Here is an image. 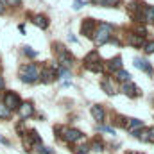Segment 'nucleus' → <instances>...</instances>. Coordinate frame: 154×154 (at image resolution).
I'll return each mask as SVG.
<instances>
[{
    "instance_id": "nucleus-1",
    "label": "nucleus",
    "mask_w": 154,
    "mask_h": 154,
    "mask_svg": "<svg viewBox=\"0 0 154 154\" xmlns=\"http://www.w3.org/2000/svg\"><path fill=\"white\" fill-rule=\"evenodd\" d=\"M111 34H113V27L109 23H99L97 29H95V34H93V41L97 45H104L111 38Z\"/></svg>"
},
{
    "instance_id": "nucleus-2",
    "label": "nucleus",
    "mask_w": 154,
    "mask_h": 154,
    "mask_svg": "<svg viewBox=\"0 0 154 154\" xmlns=\"http://www.w3.org/2000/svg\"><path fill=\"white\" fill-rule=\"evenodd\" d=\"M20 77L23 82H34L39 77V70L36 65H23L20 68Z\"/></svg>"
},
{
    "instance_id": "nucleus-3",
    "label": "nucleus",
    "mask_w": 154,
    "mask_h": 154,
    "mask_svg": "<svg viewBox=\"0 0 154 154\" xmlns=\"http://www.w3.org/2000/svg\"><path fill=\"white\" fill-rule=\"evenodd\" d=\"M4 106H5L9 111H11V109H18V108L22 106V100H20V97H18L16 93L9 91V93L4 95Z\"/></svg>"
},
{
    "instance_id": "nucleus-4",
    "label": "nucleus",
    "mask_w": 154,
    "mask_h": 154,
    "mask_svg": "<svg viewBox=\"0 0 154 154\" xmlns=\"http://www.w3.org/2000/svg\"><path fill=\"white\" fill-rule=\"evenodd\" d=\"M95 29H97V23H95V20H91V18H86V20L82 22V25H81V32H82L86 38H93Z\"/></svg>"
},
{
    "instance_id": "nucleus-5",
    "label": "nucleus",
    "mask_w": 154,
    "mask_h": 154,
    "mask_svg": "<svg viewBox=\"0 0 154 154\" xmlns=\"http://www.w3.org/2000/svg\"><path fill=\"white\" fill-rule=\"evenodd\" d=\"M54 48H57V52H59V63L63 65V68H68L72 65V61H74V57L70 56V52H66L61 45H54Z\"/></svg>"
},
{
    "instance_id": "nucleus-6",
    "label": "nucleus",
    "mask_w": 154,
    "mask_h": 154,
    "mask_svg": "<svg viewBox=\"0 0 154 154\" xmlns=\"http://www.w3.org/2000/svg\"><path fill=\"white\" fill-rule=\"evenodd\" d=\"M59 131H63V140L65 142H77V140H81L82 138V133L81 131H77V129H59Z\"/></svg>"
},
{
    "instance_id": "nucleus-7",
    "label": "nucleus",
    "mask_w": 154,
    "mask_h": 154,
    "mask_svg": "<svg viewBox=\"0 0 154 154\" xmlns=\"http://www.w3.org/2000/svg\"><path fill=\"white\" fill-rule=\"evenodd\" d=\"M122 91H124L125 95H129V97H136V95H140L138 88H136L133 82H124V86H122Z\"/></svg>"
},
{
    "instance_id": "nucleus-8",
    "label": "nucleus",
    "mask_w": 154,
    "mask_h": 154,
    "mask_svg": "<svg viewBox=\"0 0 154 154\" xmlns=\"http://www.w3.org/2000/svg\"><path fill=\"white\" fill-rule=\"evenodd\" d=\"M18 109H20V116H22V118H29V116H32V113H34V108H32V104H31V102L22 104Z\"/></svg>"
},
{
    "instance_id": "nucleus-9",
    "label": "nucleus",
    "mask_w": 154,
    "mask_h": 154,
    "mask_svg": "<svg viewBox=\"0 0 154 154\" xmlns=\"http://www.w3.org/2000/svg\"><path fill=\"white\" fill-rule=\"evenodd\" d=\"M142 18H143V22H154V5H145V7H142Z\"/></svg>"
},
{
    "instance_id": "nucleus-10",
    "label": "nucleus",
    "mask_w": 154,
    "mask_h": 154,
    "mask_svg": "<svg viewBox=\"0 0 154 154\" xmlns=\"http://www.w3.org/2000/svg\"><path fill=\"white\" fill-rule=\"evenodd\" d=\"M56 79V66L54 68H45L43 72H41V81L43 82H50V81H54Z\"/></svg>"
},
{
    "instance_id": "nucleus-11",
    "label": "nucleus",
    "mask_w": 154,
    "mask_h": 154,
    "mask_svg": "<svg viewBox=\"0 0 154 154\" xmlns=\"http://www.w3.org/2000/svg\"><path fill=\"white\" fill-rule=\"evenodd\" d=\"M127 43L133 45V47H142V45H145L143 36H140V34H129V36H127Z\"/></svg>"
},
{
    "instance_id": "nucleus-12",
    "label": "nucleus",
    "mask_w": 154,
    "mask_h": 154,
    "mask_svg": "<svg viewBox=\"0 0 154 154\" xmlns=\"http://www.w3.org/2000/svg\"><path fill=\"white\" fill-rule=\"evenodd\" d=\"M134 66H136V68H140V70H143V72H147V74H151V72H152L151 65H149L145 59H134Z\"/></svg>"
},
{
    "instance_id": "nucleus-13",
    "label": "nucleus",
    "mask_w": 154,
    "mask_h": 154,
    "mask_svg": "<svg viewBox=\"0 0 154 154\" xmlns=\"http://www.w3.org/2000/svg\"><path fill=\"white\" fill-rule=\"evenodd\" d=\"M91 116L97 120V122H102L104 120V109L100 106H91Z\"/></svg>"
},
{
    "instance_id": "nucleus-14",
    "label": "nucleus",
    "mask_w": 154,
    "mask_h": 154,
    "mask_svg": "<svg viewBox=\"0 0 154 154\" xmlns=\"http://www.w3.org/2000/svg\"><path fill=\"white\" fill-rule=\"evenodd\" d=\"M108 68H109L111 72H118V70L122 68V59H120V57H115V59H111V61L108 63Z\"/></svg>"
},
{
    "instance_id": "nucleus-15",
    "label": "nucleus",
    "mask_w": 154,
    "mask_h": 154,
    "mask_svg": "<svg viewBox=\"0 0 154 154\" xmlns=\"http://www.w3.org/2000/svg\"><path fill=\"white\" fill-rule=\"evenodd\" d=\"M115 75H116V79L122 81V82H129V81H131V74H129L127 70H122V68H120L118 72H115Z\"/></svg>"
},
{
    "instance_id": "nucleus-16",
    "label": "nucleus",
    "mask_w": 154,
    "mask_h": 154,
    "mask_svg": "<svg viewBox=\"0 0 154 154\" xmlns=\"http://www.w3.org/2000/svg\"><path fill=\"white\" fill-rule=\"evenodd\" d=\"M34 23L41 27V29H47L48 27V20H47V16H43V14H38V16H34Z\"/></svg>"
},
{
    "instance_id": "nucleus-17",
    "label": "nucleus",
    "mask_w": 154,
    "mask_h": 154,
    "mask_svg": "<svg viewBox=\"0 0 154 154\" xmlns=\"http://www.w3.org/2000/svg\"><path fill=\"white\" fill-rule=\"evenodd\" d=\"M116 2H118V0H91V4L102 5V7H115Z\"/></svg>"
},
{
    "instance_id": "nucleus-18",
    "label": "nucleus",
    "mask_w": 154,
    "mask_h": 154,
    "mask_svg": "<svg viewBox=\"0 0 154 154\" xmlns=\"http://www.w3.org/2000/svg\"><path fill=\"white\" fill-rule=\"evenodd\" d=\"M84 63L86 65H93V63H99V52H90L88 56H86V59H84Z\"/></svg>"
},
{
    "instance_id": "nucleus-19",
    "label": "nucleus",
    "mask_w": 154,
    "mask_h": 154,
    "mask_svg": "<svg viewBox=\"0 0 154 154\" xmlns=\"http://www.w3.org/2000/svg\"><path fill=\"white\" fill-rule=\"evenodd\" d=\"M127 127H129V131H134V129H138V127H143V122H142V120H136V118H131V120L127 122Z\"/></svg>"
},
{
    "instance_id": "nucleus-20",
    "label": "nucleus",
    "mask_w": 154,
    "mask_h": 154,
    "mask_svg": "<svg viewBox=\"0 0 154 154\" xmlns=\"http://www.w3.org/2000/svg\"><path fill=\"white\" fill-rule=\"evenodd\" d=\"M9 116H11V111L4 104H0V118H9Z\"/></svg>"
},
{
    "instance_id": "nucleus-21",
    "label": "nucleus",
    "mask_w": 154,
    "mask_h": 154,
    "mask_svg": "<svg viewBox=\"0 0 154 154\" xmlns=\"http://www.w3.org/2000/svg\"><path fill=\"white\" fill-rule=\"evenodd\" d=\"M143 50H145L147 54H152V52H154V39H151V41H147V43L143 45Z\"/></svg>"
},
{
    "instance_id": "nucleus-22",
    "label": "nucleus",
    "mask_w": 154,
    "mask_h": 154,
    "mask_svg": "<svg viewBox=\"0 0 154 154\" xmlns=\"http://www.w3.org/2000/svg\"><path fill=\"white\" fill-rule=\"evenodd\" d=\"M86 66H88L90 70H93V72H102V65H100V63H99V65L93 63V65H86Z\"/></svg>"
},
{
    "instance_id": "nucleus-23",
    "label": "nucleus",
    "mask_w": 154,
    "mask_h": 154,
    "mask_svg": "<svg viewBox=\"0 0 154 154\" xmlns=\"http://www.w3.org/2000/svg\"><path fill=\"white\" fill-rule=\"evenodd\" d=\"M5 5H13V7H16V5H20L22 4V0H2Z\"/></svg>"
},
{
    "instance_id": "nucleus-24",
    "label": "nucleus",
    "mask_w": 154,
    "mask_h": 154,
    "mask_svg": "<svg viewBox=\"0 0 154 154\" xmlns=\"http://www.w3.org/2000/svg\"><path fill=\"white\" fill-rule=\"evenodd\" d=\"M147 142H151V143H154V127H151V129H147Z\"/></svg>"
},
{
    "instance_id": "nucleus-25",
    "label": "nucleus",
    "mask_w": 154,
    "mask_h": 154,
    "mask_svg": "<svg viewBox=\"0 0 154 154\" xmlns=\"http://www.w3.org/2000/svg\"><path fill=\"white\" fill-rule=\"evenodd\" d=\"M23 52H25V54H27L29 57H36V52H34V50H32L31 47H25V48H23Z\"/></svg>"
},
{
    "instance_id": "nucleus-26",
    "label": "nucleus",
    "mask_w": 154,
    "mask_h": 154,
    "mask_svg": "<svg viewBox=\"0 0 154 154\" xmlns=\"http://www.w3.org/2000/svg\"><path fill=\"white\" fill-rule=\"evenodd\" d=\"M86 2H88V0H75V2H74V9H81Z\"/></svg>"
},
{
    "instance_id": "nucleus-27",
    "label": "nucleus",
    "mask_w": 154,
    "mask_h": 154,
    "mask_svg": "<svg viewBox=\"0 0 154 154\" xmlns=\"http://www.w3.org/2000/svg\"><path fill=\"white\" fill-rule=\"evenodd\" d=\"M102 88H104V90H106V93H109V95H111V93H113V88H111V86H109V82H102Z\"/></svg>"
},
{
    "instance_id": "nucleus-28",
    "label": "nucleus",
    "mask_w": 154,
    "mask_h": 154,
    "mask_svg": "<svg viewBox=\"0 0 154 154\" xmlns=\"http://www.w3.org/2000/svg\"><path fill=\"white\" fill-rule=\"evenodd\" d=\"M5 13V5H4V2L0 0V14H4Z\"/></svg>"
},
{
    "instance_id": "nucleus-29",
    "label": "nucleus",
    "mask_w": 154,
    "mask_h": 154,
    "mask_svg": "<svg viewBox=\"0 0 154 154\" xmlns=\"http://www.w3.org/2000/svg\"><path fill=\"white\" fill-rule=\"evenodd\" d=\"M2 88H4V77L0 75V90H2Z\"/></svg>"
},
{
    "instance_id": "nucleus-30",
    "label": "nucleus",
    "mask_w": 154,
    "mask_h": 154,
    "mask_svg": "<svg viewBox=\"0 0 154 154\" xmlns=\"http://www.w3.org/2000/svg\"><path fill=\"white\" fill-rule=\"evenodd\" d=\"M138 154H140V152H138Z\"/></svg>"
}]
</instances>
